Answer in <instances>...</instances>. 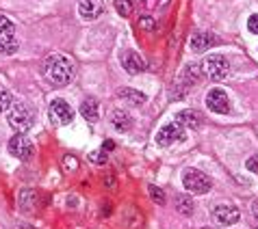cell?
<instances>
[{
    "mask_svg": "<svg viewBox=\"0 0 258 229\" xmlns=\"http://www.w3.org/2000/svg\"><path fill=\"white\" fill-rule=\"evenodd\" d=\"M41 71H44V78L50 84H54V87H66L72 80V76H74V63L63 54H50L44 61Z\"/></svg>",
    "mask_w": 258,
    "mask_h": 229,
    "instance_id": "6da1fadb",
    "label": "cell"
},
{
    "mask_svg": "<svg viewBox=\"0 0 258 229\" xmlns=\"http://www.w3.org/2000/svg\"><path fill=\"white\" fill-rule=\"evenodd\" d=\"M7 121H9V126L13 128V130L18 132H26L33 128V121H35V114L33 110L28 108V104L24 102H18L11 106L9 114H7Z\"/></svg>",
    "mask_w": 258,
    "mask_h": 229,
    "instance_id": "7a4b0ae2",
    "label": "cell"
},
{
    "mask_svg": "<svg viewBox=\"0 0 258 229\" xmlns=\"http://www.w3.org/2000/svg\"><path fill=\"white\" fill-rule=\"evenodd\" d=\"M202 71L211 78V80L219 82V80H226V78L230 76V63H228V59L221 54H211L209 59L202 63Z\"/></svg>",
    "mask_w": 258,
    "mask_h": 229,
    "instance_id": "3957f363",
    "label": "cell"
},
{
    "mask_svg": "<svg viewBox=\"0 0 258 229\" xmlns=\"http://www.w3.org/2000/svg\"><path fill=\"white\" fill-rule=\"evenodd\" d=\"M182 184L184 188H187L189 192H196V195H204V192H209L213 188V182L211 177L202 173V171L198 169H187L182 173Z\"/></svg>",
    "mask_w": 258,
    "mask_h": 229,
    "instance_id": "277c9868",
    "label": "cell"
},
{
    "mask_svg": "<svg viewBox=\"0 0 258 229\" xmlns=\"http://www.w3.org/2000/svg\"><path fill=\"white\" fill-rule=\"evenodd\" d=\"M18 39H16V24L7 16H0V54H16Z\"/></svg>",
    "mask_w": 258,
    "mask_h": 229,
    "instance_id": "5b68a950",
    "label": "cell"
},
{
    "mask_svg": "<svg viewBox=\"0 0 258 229\" xmlns=\"http://www.w3.org/2000/svg\"><path fill=\"white\" fill-rule=\"evenodd\" d=\"M48 114H50V124H52L54 128L68 126V124H72V119H74V110H72V106L66 102V99H59V97L50 102Z\"/></svg>",
    "mask_w": 258,
    "mask_h": 229,
    "instance_id": "8992f818",
    "label": "cell"
},
{
    "mask_svg": "<svg viewBox=\"0 0 258 229\" xmlns=\"http://www.w3.org/2000/svg\"><path fill=\"white\" fill-rule=\"evenodd\" d=\"M180 141H184V128L178 124V121H171V124L163 126L161 130L156 132V145L159 147H171Z\"/></svg>",
    "mask_w": 258,
    "mask_h": 229,
    "instance_id": "52a82bcc",
    "label": "cell"
},
{
    "mask_svg": "<svg viewBox=\"0 0 258 229\" xmlns=\"http://www.w3.org/2000/svg\"><path fill=\"white\" fill-rule=\"evenodd\" d=\"M206 106H209V110L217 114H228L230 112V97L224 89H211L209 95H206Z\"/></svg>",
    "mask_w": 258,
    "mask_h": 229,
    "instance_id": "ba28073f",
    "label": "cell"
},
{
    "mask_svg": "<svg viewBox=\"0 0 258 229\" xmlns=\"http://www.w3.org/2000/svg\"><path fill=\"white\" fill-rule=\"evenodd\" d=\"M33 143L28 141L24 134H16V137L9 139V154L16 156L18 160H28L33 156Z\"/></svg>",
    "mask_w": 258,
    "mask_h": 229,
    "instance_id": "9c48e42d",
    "label": "cell"
},
{
    "mask_svg": "<svg viewBox=\"0 0 258 229\" xmlns=\"http://www.w3.org/2000/svg\"><path fill=\"white\" fill-rule=\"evenodd\" d=\"M239 218H241V212L236 210L234 205H230V203H221V205H217L213 210V220L217 225H221V227L234 225Z\"/></svg>",
    "mask_w": 258,
    "mask_h": 229,
    "instance_id": "30bf717a",
    "label": "cell"
},
{
    "mask_svg": "<svg viewBox=\"0 0 258 229\" xmlns=\"http://www.w3.org/2000/svg\"><path fill=\"white\" fill-rule=\"evenodd\" d=\"M102 11H104L102 0H81V3H78V13H81V18L87 20V22L98 20L102 16Z\"/></svg>",
    "mask_w": 258,
    "mask_h": 229,
    "instance_id": "8fae6325",
    "label": "cell"
},
{
    "mask_svg": "<svg viewBox=\"0 0 258 229\" xmlns=\"http://www.w3.org/2000/svg\"><path fill=\"white\" fill-rule=\"evenodd\" d=\"M121 65H124V69L128 71V74H139V71L146 69L143 59L137 52H133V50H126V52L121 54Z\"/></svg>",
    "mask_w": 258,
    "mask_h": 229,
    "instance_id": "7c38bea8",
    "label": "cell"
},
{
    "mask_svg": "<svg viewBox=\"0 0 258 229\" xmlns=\"http://www.w3.org/2000/svg\"><path fill=\"white\" fill-rule=\"evenodd\" d=\"M215 46V37L211 33H204V31H200V33H196L191 37V50L193 52H206L209 48H213Z\"/></svg>",
    "mask_w": 258,
    "mask_h": 229,
    "instance_id": "4fadbf2b",
    "label": "cell"
},
{
    "mask_svg": "<svg viewBox=\"0 0 258 229\" xmlns=\"http://www.w3.org/2000/svg\"><path fill=\"white\" fill-rule=\"evenodd\" d=\"M81 114L87 121H91V124H96V121L100 119V104H98V99H94V97L85 99V102L81 104Z\"/></svg>",
    "mask_w": 258,
    "mask_h": 229,
    "instance_id": "5bb4252c",
    "label": "cell"
},
{
    "mask_svg": "<svg viewBox=\"0 0 258 229\" xmlns=\"http://www.w3.org/2000/svg\"><path fill=\"white\" fill-rule=\"evenodd\" d=\"M176 121L180 124L184 130H198L200 128V117H198V112H193V110H180L178 112V117H176Z\"/></svg>",
    "mask_w": 258,
    "mask_h": 229,
    "instance_id": "9a60e30c",
    "label": "cell"
},
{
    "mask_svg": "<svg viewBox=\"0 0 258 229\" xmlns=\"http://www.w3.org/2000/svg\"><path fill=\"white\" fill-rule=\"evenodd\" d=\"M111 121H113V126H115V130H121V132L133 128V117L126 110H113Z\"/></svg>",
    "mask_w": 258,
    "mask_h": 229,
    "instance_id": "2e32d148",
    "label": "cell"
},
{
    "mask_svg": "<svg viewBox=\"0 0 258 229\" xmlns=\"http://www.w3.org/2000/svg\"><path fill=\"white\" fill-rule=\"evenodd\" d=\"M117 97H121L124 102H128L131 106H143V104H146V95H143L141 91H135V89H119Z\"/></svg>",
    "mask_w": 258,
    "mask_h": 229,
    "instance_id": "e0dca14e",
    "label": "cell"
},
{
    "mask_svg": "<svg viewBox=\"0 0 258 229\" xmlns=\"http://www.w3.org/2000/svg\"><path fill=\"white\" fill-rule=\"evenodd\" d=\"M20 207H22L24 212L37 210V192L35 190H22L20 192Z\"/></svg>",
    "mask_w": 258,
    "mask_h": 229,
    "instance_id": "ac0fdd59",
    "label": "cell"
},
{
    "mask_svg": "<svg viewBox=\"0 0 258 229\" xmlns=\"http://www.w3.org/2000/svg\"><path fill=\"white\" fill-rule=\"evenodd\" d=\"M176 210L184 214V216H189V214L193 212V201H191V197L187 195H178L176 197Z\"/></svg>",
    "mask_w": 258,
    "mask_h": 229,
    "instance_id": "d6986e66",
    "label": "cell"
},
{
    "mask_svg": "<svg viewBox=\"0 0 258 229\" xmlns=\"http://www.w3.org/2000/svg\"><path fill=\"white\" fill-rule=\"evenodd\" d=\"M200 71H202L200 65H189L187 69H184V74H182V80L187 84H196L200 80Z\"/></svg>",
    "mask_w": 258,
    "mask_h": 229,
    "instance_id": "ffe728a7",
    "label": "cell"
},
{
    "mask_svg": "<svg viewBox=\"0 0 258 229\" xmlns=\"http://www.w3.org/2000/svg\"><path fill=\"white\" fill-rule=\"evenodd\" d=\"M11 104H13V97H11V93L0 87V112L7 110V108H11Z\"/></svg>",
    "mask_w": 258,
    "mask_h": 229,
    "instance_id": "44dd1931",
    "label": "cell"
},
{
    "mask_svg": "<svg viewBox=\"0 0 258 229\" xmlns=\"http://www.w3.org/2000/svg\"><path fill=\"white\" fill-rule=\"evenodd\" d=\"M115 9L119 16H131V11H133V3L131 0H115Z\"/></svg>",
    "mask_w": 258,
    "mask_h": 229,
    "instance_id": "7402d4cb",
    "label": "cell"
},
{
    "mask_svg": "<svg viewBox=\"0 0 258 229\" xmlns=\"http://www.w3.org/2000/svg\"><path fill=\"white\" fill-rule=\"evenodd\" d=\"M78 169V158L76 156H66L63 158V171H68V173H72V171Z\"/></svg>",
    "mask_w": 258,
    "mask_h": 229,
    "instance_id": "603a6c76",
    "label": "cell"
},
{
    "mask_svg": "<svg viewBox=\"0 0 258 229\" xmlns=\"http://www.w3.org/2000/svg\"><path fill=\"white\" fill-rule=\"evenodd\" d=\"M89 162L104 167V164H106V152H102V149H100V152H91V154H89Z\"/></svg>",
    "mask_w": 258,
    "mask_h": 229,
    "instance_id": "cb8c5ba5",
    "label": "cell"
},
{
    "mask_svg": "<svg viewBox=\"0 0 258 229\" xmlns=\"http://www.w3.org/2000/svg\"><path fill=\"white\" fill-rule=\"evenodd\" d=\"M148 190H150V197H152V199H154V201L159 203V205H163V203H165V192H163L161 188H156V186L152 184Z\"/></svg>",
    "mask_w": 258,
    "mask_h": 229,
    "instance_id": "d4e9b609",
    "label": "cell"
},
{
    "mask_svg": "<svg viewBox=\"0 0 258 229\" xmlns=\"http://www.w3.org/2000/svg\"><path fill=\"white\" fill-rule=\"evenodd\" d=\"M245 167H247V171H252V173H258V154L249 156L247 162H245Z\"/></svg>",
    "mask_w": 258,
    "mask_h": 229,
    "instance_id": "484cf974",
    "label": "cell"
},
{
    "mask_svg": "<svg viewBox=\"0 0 258 229\" xmlns=\"http://www.w3.org/2000/svg\"><path fill=\"white\" fill-rule=\"evenodd\" d=\"M247 28H249V31H252L254 35H258V13L249 16V20H247Z\"/></svg>",
    "mask_w": 258,
    "mask_h": 229,
    "instance_id": "4316f807",
    "label": "cell"
},
{
    "mask_svg": "<svg viewBox=\"0 0 258 229\" xmlns=\"http://www.w3.org/2000/svg\"><path fill=\"white\" fill-rule=\"evenodd\" d=\"M139 24L146 28V31H154V26H156V24H154V20H150V18H141V20H139Z\"/></svg>",
    "mask_w": 258,
    "mask_h": 229,
    "instance_id": "83f0119b",
    "label": "cell"
},
{
    "mask_svg": "<svg viewBox=\"0 0 258 229\" xmlns=\"http://www.w3.org/2000/svg\"><path fill=\"white\" fill-rule=\"evenodd\" d=\"M111 149H115V141H104L102 143V152H111Z\"/></svg>",
    "mask_w": 258,
    "mask_h": 229,
    "instance_id": "f1b7e54d",
    "label": "cell"
},
{
    "mask_svg": "<svg viewBox=\"0 0 258 229\" xmlns=\"http://www.w3.org/2000/svg\"><path fill=\"white\" fill-rule=\"evenodd\" d=\"M252 214H254V218L258 220V201H254V203H252Z\"/></svg>",
    "mask_w": 258,
    "mask_h": 229,
    "instance_id": "f546056e",
    "label": "cell"
},
{
    "mask_svg": "<svg viewBox=\"0 0 258 229\" xmlns=\"http://www.w3.org/2000/svg\"><path fill=\"white\" fill-rule=\"evenodd\" d=\"M20 229H33V227H28V225H22V227H20Z\"/></svg>",
    "mask_w": 258,
    "mask_h": 229,
    "instance_id": "4dcf8cb0",
    "label": "cell"
}]
</instances>
